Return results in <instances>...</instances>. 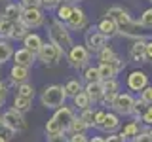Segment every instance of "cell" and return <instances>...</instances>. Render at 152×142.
Here are the masks:
<instances>
[{"label":"cell","mask_w":152,"mask_h":142,"mask_svg":"<svg viewBox=\"0 0 152 142\" xmlns=\"http://www.w3.org/2000/svg\"><path fill=\"white\" fill-rule=\"evenodd\" d=\"M108 17L116 19L118 30H120L122 36L133 38V40H146V34H145V30H142L141 23L139 21H133L127 9H124L120 6H112L110 9H108Z\"/></svg>","instance_id":"6da1fadb"},{"label":"cell","mask_w":152,"mask_h":142,"mask_svg":"<svg viewBox=\"0 0 152 142\" xmlns=\"http://www.w3.org/2000/svg\"><path fill=\"white\" fill-rule=\"evenodd\" d=\"M48 34H50V42H53L55 46H59L61 49H63V53H66V51L74 46L72 36H70V28L66 27L63 21H59V19H55L50 25Z\"/></svg>","instance_id":"7a4b0ae2"},{"label":"cell","mask_w":152,"mask_h":142,"mask_svg":"<svg viewBox=\"0 0 152 142\" xmlns=\"http://www.w3.org/2000/svg\"><path fill=\"white\" fill-rule=\"evenodd\" d=\"M65 99H66L65 85H59V83L48 85L44 91H42V95H40L42 106L50 108V110H57V108H61L65 104Z\"/></svg>","instance_id":"3957f363"},{"label":"cell","mask_w":152,"mask_h":142,"mask_svg":"<svg viewBox=\"0 0 152 142\" xmlns=\"http://www.w3.org/2000/svg\"><path fill=\"white\" fill-rule=\"evenodd\" d=\"M36 57L44 66H55L61 61V57H63V49L59 46H55L53 42H44V46L40 47Z\"/></svg>","instance_id":"277c9868"},{"label":"cell","mask_w":152,"mask_h":142,"mask_svg":"<svg viewBox=\"0 0 152 142\" xmlns=\"http://www.w3.org/2000/svg\"><path fill=\"white\" fill-rule=\"evenodd\" d=\"M89 57H91V51H89L86 46L74 44L69 51H66V61H69V64L72 66L74 70H80V68H84V66H88L89 64Z\"/></svg>","instance_id":"5b68a950"},{"label":"cell","mask_w":152,"mask_h":142,"mask_svg":"<svg viewBox=\"0 0 152 142\" xmlns=\"http://www.w3.org/2000/svg\"><path fill=\"white\" fill-rule=\"evenodd\" d=\"M135 101L137 99L133 97L131 91H124V93H118L116 99L112 102V110L118 114V116H131L133 114V108H135Z\"/></svg>","instance_id":"8992f818"},{"label":"cell","mask_w":152,"mask_h":142,"mask_svg":"<svg viewBox=\"0 0 152 142\" xmlns=\"http://www.w3.org/2000/svg\"><path fill=\"white\" fill-rule=\"evenodd\" d=\"M2 120H4V123H6L10 129L15 131V133H23L27 129L25 117H23V114L19 110H15V108H8V110L2 114Z\"/></svg>","instance_id":"52a82bcc"},{"label":"cell","mask_w":152,"mask_h":142,"mask_svg":"<svg viewBox=\"0 0 152 142\" xmlns=\"http://www.w3.org/2000/svg\"><path fill=\"white\" fill-rule=\"evenodd\" d=\"M84 46L88 47L91 53L97 55L99 51L103 49L104 46H107V38H104L101 32L97 30V28H91V30L86 32V38H84Z\"/></svg>","instance_id":"ba28073f"},{"label":"cell","mask_w":152,"mask_h":142,"mask_svg":"<svg viewBox=\"0 0 152 142\" xmlns=\"http://www.w3.org/2000/svg\"><path fill=\"white\" fill-rule=\"evenodd\" d=\"M21 21L28 28H38L44 25V12L40 8H25L21 13Z\"/></svg>","instance_id":"9c48e42d"},{"label":"cell","mask_w":152,"mask_h":142,"mask_svg":"<svg viewBox=\"0 0 152 142\" xmlns=\"http://www.w3.org/2000/svg\"><path fill=\"white\" fill-rule=\"evenodd\" d=\"M126 85H127V89H129V91L141 93L142 89L148 85V76L142 72V70H133V72H129V76H127Z\"/></svg>","instance_id":"30bf717a"},{"label":"cell","mask_w":152,"mask_h":142,"mask_svg":"<svg viewBox=\"0 0 152 142\" xmlns=\"http://www.w3.org/2000/svg\"><path fill=\"white\" fill-rule=\"evenodd\" d=\"M66 27L70 28V30H84L86 27H88V15H86V12L80 6H74L72 8V13H70L69 21L65 23Z\"/></svg>","instance_id":"8fae6325"},{"label":"cell","mask_w":152,"mask_h":142,"mask_svg":"<svg viewBox=\"0 0 152 142\" xmlns=\"http://www.w3.org/2000/svg\"><path fill=\"white\" fill-rule=\"evenodd\" d=\"M36 59H38L36 53H32L27 47H19V49L13 51V64H21V66L31 68V66L36 63Z\"/></svg>","instance_id":"7c38bea8"},{"label":"cell","mask_w":152,"mask_h":142,"mask_svg":"<svg viewBox=\"0 0 152 142\" xmlns=\"http://www.w3.org/2000/svg\"><path fill=\"white\" fill-rule=\"evenodd\" d=\"M97 30L101 32V34L107 38V40H110V38L114 36H118L120 34V30H118V23H116V19H112V17H104L101 19V21L97 23Z\"/></svg>","instance_id":"4fadbf2b"},{"label":"cell","mask_w":152,"mask_h":142,"mask_svg":"<svg viewBox=\"0 0 152 142\" xmlns=\"http://www.w3.org/2000/svg\"><path fill=\"white\" fill-rule=\"evenodd\" d=\"M74 117H76V116H74V112L70 110L69 106H65V104H63L61 108H57L55 114H53V120L59 123V125L63 127L65 131H69V127H70V123H72Z\"/></svg>","instance_id":"5bb4252c"},{"label":"cell","mask_w":152,"mask_h":142,"mask_svg":"<svg viewBox=\"0 0 152 142\" xmlns=\"http://www.w3.org/2000/svg\"><path fill=\"white\" fill-rule=\"evenodd\" d=\"M129 59L133 63H146V40H135L129 47Z\"/></svg>","instance_id":"9a60e30c"},{"label":"cell","mask_w":152,"mask_h":142,"mask_svg":"<svg viewBox=\"0 0 152 142\" xmlns=\"http://www.w3.org/2000/svg\"><path fill=\"white\" fill-rule=\"evenodd\" d=\"M28 80V68L21 64H13L12 70H10V82L13 85H21Z\"/></svg>","instance_id":"2e32d148"},{"label":"cell","mask_w":152,"mask_h":142,"mask_svg":"<svg viewBox=\"0 0 152 142\" xmlns=\"http://www.w3.org/2000/svg\"><path fill=\"white\" fill-rule=\"evenodd\" d=\"M103 133H116L118 129H120V116H118L116 112H107V117H104L103 125L99 127Z\"/></svg>","instance_id":"e0dca14e"},{"label":"cell","mask_w":152,"mask_h":142,"mask_svg":"<svg viewBox=\"0 0 152 142\" xmlns=\"http://www.w3.org/2000/svg\"><path fill=\"white\" fill-rule=\"evenodd\" d=\"M84 91L89 95V99H91V102H101V101H103V95H104V87H103V82L86 83Z\"/></svg>","instance_id":"ac0fdd59"},{"label":"cell","mask_w":152,"mask_h":142,"mask_svg":"<svg viewBox=\"0 0 152 142\" xmlns=\"http://www.w3.org/2000/svg\"><path fill=\"white\" fill-rule=\"evenodd\" d=\"M42 46H44V40H42V36L36 34V32H28V34L23 38V47L31 49L32 53H38Z\"/></svg>","instance_id":"d6986e66"},{"label":"cell","mask_w":152,"mask_h":142,"mask_svg":"<svg viewBox=\"0 0 152 142\" xmlns=\"http://www.w3.org/2000/svg\"><path fill=\"white\" fill-rule=\"evenodd\" d=\"M21 13H23V6H21V4L12 2V4H8V6H6V9H4L2 15H4V17H8L10 21L17 23L19 19H21Z\"/></svg>","instance_id":"ffe728a7"},{"label":"cell","mask_w":152,"mask_h":142,"mask_svg":"<svg viewBox=\"0 0 152 142\" xmlns=\"http://www.w3.org/2000/svg\"><path fill=\"white\" fill-rule=\"evenodd\" d=\"M13 28H15V23L10 21L8 17H0V38L2 40H8V38H13Z\"/></svg>","instance_id":"44dd1931"},{"label":"cell","mask_w":152,"mask_h":142,"mask_svg":"<svg viewBox=\"0 0 152 142\" xmlns=\"http://www.w3.org/2000/svg\"><path fill=\"white\" fill-rule=\"evenodd\" d=\"M72 101H74V106L78 108L80 112H82V110H88V108H91V104H93L91 99H89V95L86 93V91H80V93L72 99Z\"/></svg>","instance_id":"7402d4cb"},{"label":"cell","mask_w":152,"mask_h":142,"mask_svg":"<svg viewBox=\"0 0 152 142\" xmlns=\"http://www.w3.org/2000/svg\"><path fill=\"white\" fill-rule=\"evenodd\" d=\"M139 133H141V129H139V123H137V121H129L127 125H124V129H122L120 135H122L126 140H133L137 135H139Z\"/></svg>","instance_id":"603a6c76"},{"label":"cell","mask_w":152,"mask_h":142,"mask_svg":"<svg viewBox=\"0 0 152 142\" xmlns=\"http://www.w3.org/2000/svg\"><path fill=\"white\" fill-rule=\"evenodd\" d=\"M13 108L19 110L21 114L28 112L32 108V99H27V97H21V95H15V99H13Z\"/></svg>","instance_id":"cb8c5ba5"},{"label":"cell","mask_w":152,"mask_h":142,"mask_svg":"<svg viewBox=\"0 0 152 142\" xmlns=\"http://www.w3.org/2000/svg\"><path fill=\"white\" fill-rule=\"evenodd\" d=\"M84 80L86 83H93V82H103L101 78V72H99V66H86L84 70Z\"/></svg>","instance_id":"d4e9b609"},{"label":"cell","mask_w":152,"mask_h":142,"mask_svg":"<svg viewBox=\"0 0 152 142\" xmlns=\"http://www.w3.org/2000/svg\"><path fill=\"white\" fill-rule=\"evenodd\" d=\"M72 8H74V4L61 2V4H59V8H57V13H55V17L59 19V21L66 23V21H69V17H70V13H72Z\"/></svg>","instance_id":"484cf974"},{"label":"cell","mask_w":152,"mask_h":142,"mask_svg":"<svg viewBox=\"0 0 152 142\" xmlns=\"http://www.w3.org/2000/svg\"><path fill=\"white\" fill-rule=\"evenodd\" d=\"M65 133L66 131L53 120V117H51V120H48V123H46V135L48 136H57V135H65Z\"/></svg>","instance_id":"4316f807"},{"label":"cell","mask_w":152,"mask_h":142,"mask_svg":"<svg viewBox=\"0 0 152 142\" xmlns=\"http://www.w3.org/2000/svg\"><path fill=\"white\" fill-rule=\"evenodd\" d=\"M65 91H66V97H76L80 91H84V87H82V83L78 82V80H69V82L65 83Z\"/></svg>","instance_id":"83f0119b"},{"label":"cell","mask_w":152,"mask_h":142,"mask_svg":"<svg viewBox=\"0 0 152 142\" xmlns=\"http://www.w3.org/2000/svg\"><path fill=\"white\" fill-rule=\"evenodd\" d=\"M13 57V47L8 44V42H0V64H4V63H8L10 59Z\"/></svg>","instance_id":"f1b7e54d"},{"label":"cell","mask_w":152,"mask_h":142,"mask_svg":"<svg viewBox=\"0 0 152 142\" xmlns=\"http://www.w3.org/2000/svg\"><path fill=\"white\" fill-rule=\"evenodd\" d=\"M88 129H89V127L86 125V121L80 116H76L72 120V123H70V127H69V133H70V135H74V133H86Z\"/></svg>","instance_id":"f546056e"},{"label":"cell","mask_w":152,"mask_h":142,"mask_svg":"<svg viewBox=\"0 0 152 142\" xmlns=\"http://www.w3.org/2000/svg\"><path fill=\"white\" fill-rule=\"evenodd\" d=\"M148 106H150V104H148V102H145L141 97L137 99V101H135V108H133V114H131V116H135V121H139V120H141L142 114L146 112V108H148Z\"/></svg>","instance_id":"4dcf8cb0"},{"label":"cell","mask_w":152,"mask_h":142,"mask_svg":"<svg viewBox=\"0 0 152 142\" xmlns=\"http://www.w3.org/2000/svg\"><path fill=\"white\" fill-rule=\"evenodd\" d=\"M28 30H31V28L19 19V21L15 23V28H13V40H23V38L28 34Z\"/></svg>","instance_id":"1f68e13d"},{"label":"cell","mask_w":152,"mask_h":142,"mask_svg":"<svg viewBox=\"0 0 152 142\" xmlns=\"http://www.w3.org/2000/svg\"><path fill=\"white\" fill-rule=\"evenodd\" d=\"M116 55H118V53H116V51L112 49L110 46H104L103 49H101V51L97 53V57H99V63H108V61H112V59H114Z\"/></svg>","instance_id":"d6a6232c"},{"label":"cell","mask_w":152,"mask_h":142,"mask_svg":"<svg viewBox=\"0 0 152 142\" xmlns=\"http://www.w3.org/2000/svg\"><path fill=\"white\" fill-rule=\"evenodd\" d=\"M103 87H104V93H120V82L116 78L103 80Z\"/></svg>","instance_id":"836d02e7"},{"label":"cell","mask_w":152,"mask_h":142,"mask_svg":"<svg viewBox=\"0 0 152 142\" xmlns=\"http://www.w3.org/2000/svg\"><path fill=\"white\" fill-rule=\"evenodd\" d=\"M17 95H21V97H27V99H34V87H32L31 83H21L17 85Z\"/></svg>","instance_id":"e575fe53"},{"label":"cell","mask_w":152,"mask_h":142,"mask_svg":"<svg viewBox=\"0 0 152 142\" xmlns=\"http://www.w3.org/2000/svg\"><path fill=\"white\" fill-rule=\"evenodd\" d=\"M80 117L86 121V125H88V127H95V110H93V108L82 110V112H80Z\"/></svg>","instance_id":"d590c367"},{"label":"cell","mask_w":152,"mask_h":142,"mask_svg":"<svg viewBox=\"0 0 152 142\" xmlns=\"http://www.w3.org/2000/svg\"><path fill=\"white\" fill-rule=\"evenodd\" d=\"M139 23H141V27H142V28H152V8L145 9V12L141 13Z\"/></svg>","instance_id":"8d00e7d4"},{"label":"cell","mask_w":152,"mask_h":142,"mask_svg":"<svg viewBox=\"0 0 152 142\" xmlns=\"http://www.w3.org/2000/svg\"><path fill=\"white\" fill-rule=\"evenodd\" d=\"M13 135H15V131L10 129L6 123H4V120L0 117V136H4L6 140H10V138H13Z\"/></svg>","instance_id":"74e56055"},{"label":"cell","mask_w":152,"mask_h":142,"mask_svg":"<svg viewBox=\"0 0 152 142\" xmlns=\"http://www.w3.org/2000/svg\"><path fill=\"white\" fill-rule=\"evenodd\" d=\"M66 142H89V138L86 136V133H74V135L66 136Z\"/></svg>","instance_id":"f35d334b"},{"label":"cell","mask_w":152,"mask_h":142,"mask_svg":"<svg viewBox=\"0 0 152 142\" xmlns=\"http://www.w3.org/2000/svg\"><path fill=\"white\" fill-rule=\"evenodd\" d=\"M40 2H42V8L44 9H57L63 0H40Z\"/></svg>","instance_id":"ab89813d"},{"label":"cell","mask_w":152,"mask_h":142,"mask_svg":"<svg viewBox=\"0 0 152 142\" xmlns=\"http://www.w3.org/2000/svg\"><path fill=\"white\" fill-rule=\"evenodd\" d=\"M141 99H142L145 102L152 104V85H146V87L141 91Z\"/></svg>","instance_id":"60d3db41"},{"label":"cell","mask_w":152,"mask_h":142,"mask_svg":"<svg viewBox=\"0 0 152 142\" xmlns=\"http://www.w3.org/2000/svg\"><path fill=\"white\" fill-rule=\"evenodd\" d=\"M131 142H152V138H150V135H148V129H145V131H141L139 135L135 136Z\"/></svg>","instance_id":"b9f144b4"},{"label":"cell","mask_w":152,"mask_h":142,"mask_svg":"<svg viewBox=\"0 0 152 142\" xmlns=\"http://www.w3.org/2000/svg\"><path fill=\"white\" fill-rule=\"evenodd\" d=\"M141 121L145 123V125H148V127H152V104L148 108H146V112L142 114V117H141Z\"/></svg>","instance_id":"7bdbcfd3"},{"label":"cell","mask_w":152,"mask_h":142,"mask_svg":"<svg viewBox=\"0 0 152 142\" xmlns=\"http://www.w3.org/2000/svg\"><path fill=\"white\" fill-rule=\"evenodd\" d=\"M104 117H107V112L104 110H95V127H97V129L103 125Z\"/></svg>","instance_id":"ee69618b"},{"label":"cell","mask_w":152,"mask_h":142,"mask_svg":"<svg viewBox=\"0 0 152 142\" xmlns=\"http://www.w3.org/2000/svg\"><path fill=\"white\" fill-rule=\"evenodd\" d=\"M19 4L23 6V9H25V8H42L40 0H21Z\"/></svg>","instance_id":"f6af8a7d"},{"label":"cell","mask_w":152,"mask_h":142,"mask_svg":"<svg viewBox=\"0 0 152 142\" xmlns=\"http://www.w3.org/2000/svg\"><path fill=\"white\" fill-rule=\"evenodd\" d=\"M104 140H107V142H127V140L120 135V133H110V135H108Z\"/></svg>","instance_id":"bcb514c9"},{"label":"cell","mask_w":152,"mask_h":142,"mask_svg":"<svg viewBox=\"0 0 152 142\" xmlns=\"http://www.w3.org/2000/svg\"><path fill=\"white\" fill-rule=\"evenodd\" d=\"M6 97H8V83L0 82V106L4 104V101H6Z\"/></svg>","instance_id":"7dc6e473"},{"label":"cell","mask_w":152,"mask_h":142,"mask_svg":"<svg viewBox=\"0 0 152 142\" xmlns=\"http://www.w3.org/2000/svg\"><path fill=\"white\" fill-rule=\"evenodd\" d=\"M146 63H152V38L146 40Z\"/></svg>","instance_id":"c3c4849f"},{"label":"cell","mask_w":152,"mask_h":142,"mask_svg":"<svg viewBox=\"0 0 152 142\" xmlns=\"http://www.w3.org/2000/svg\"><path fill=\"white\" fill-rule=\"evenodd\" d=\"M89 142H107V140L103 136H93V138H89Z\"/></svg>","instance_id":"681fc988"},{"label":"cell","mask_w":152,"mask_h":142,"mask_svg":"<svg viewBox=\"0 0 152 142\" xmlns=\"http://www.w3.org/2000/svg\"><path fill=\"white\" fill-rule=\"evenodd\" d=\"M148 135H150V138H152V127H148Z\"/></svg>","instance_id":"f907efd6"},{"label":"cell","mask_w":152,"mask_h":142,"mask_svg":"<svg viewBox=\"0 0 152 142\" xmlns=\"http://www.w3.org/2000/svg\"><path fill=\"white\" fill-rule=\"evenodd\" d=\"M0 142H8L6 138H4V136H0Z\"/></svg>","instance_id":"816d5d0a"},{"label":"cell","mask_w":152,"mask_h":142,"mask_svg":"<svg viewBox=\"0 0 152 142\" xmlns=\"http://www.w3.org/2000/svg\"><path fill=\"white\" fill-rule=\"evenodd\" d=\"M76 2H78V0H76Z\"/></svg>","instance_id":"f5cc1de1"},{"label":"cell","mask_w":152,"mask_h":142,"mask_svg":"<svg viewBox=\"0 0 152 142\" xmlns=\"http://www.w3.org/2000/svg\"><path fill=\"white\" fill-rule=\"evenodd\" d=\"M150 2H152V0H150Z\"/></svg>","instance_id":"db71d44e"}]
</instances>
